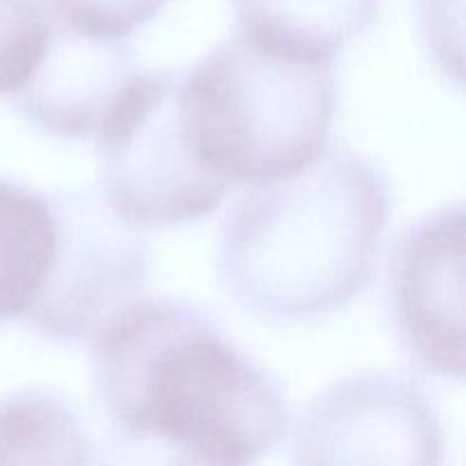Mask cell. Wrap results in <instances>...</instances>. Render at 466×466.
I'll use <instances>...</instances> for the list:
<instances>
[{
    "label": "cell",
    "instance_id": "obj_10",
    "mask_svg": "<svg viewBox=\"0 0 466 466\" xmlns=\"http://www.w3.org/2000/svg\"><path fill=\"white\" fill-rule=\"evenodd\" d=\"M239 35L289 53L332 57L362 35L382 0H230Z\"/></svg>",
    "mask_w": 466,
    "mask_h": 466
},
{
    "label": "cell",
    "instance_id": "obj_13",
    "mask_svg": "<svg viewBox=\"0 0 466 466\" xmlns=\"http://www.w3.org/2000/svg\"><path fill=\"white\" fill-rule=\"evenodd\" d=\"M50 18L94 41L126 44L168 0H41Z\"/></svg>",
    "mask_w": 466,
    "mask_h": 466
},
{
    "label": "cell",
    "instance_id": "obj_6",
    "mask_svg": "<svg viewBox=\"0 0 466 466\" xmlns=\"http://www.w3.org/2000/svg\"><path fill=\"white\" fill-rule=\"evenodd\" d=\"M291 466H444L440 412L399 373L341 378L299 414Z\"/></svg>",
    "mask_w": 466,
    "mask_h": 466
},
{
    "label": "cell",
    "instance_id": "obj_3",
    "mask_svg": "<svg viewBox=\"0 0 466 466\" xmlns=\"http://www.w3.org/2000/svg\"><path fill=\"white\" fill-rule=\"evenodd\" d=\"M182 121L200 162L228 187L291 180L326 155L335 59L237 35L177 71Z\"/></svg>",
    "mask_w": 466,
    "mask_h": 466
},
{
    "label": "cell",
    "instance_id": "obj_9",
    "mask_svg": "<svg viewBox=\"0 0 466 466\" xmlns=\"http://www.w3.org/2000/svg\"><path fill=\"white\" fill-rule=\"evenodd\" d=\"M57 253L50 196L0 177V323L23 321L48 282Z\"/></svg>",
    "mask_w": 466,
    "mask_h": 466
},
{
    "label": "cell",
    "instance_id": "obj_8",
    "mask_svg": "<svg viewBox=\"0 0 466 466\" xmlns=\"http://www.w3.org/2000/svg\"><path fill=\"white\" fill-rule=\"evenodd\" d=\"M137 68L127 44L94 41L53 21L44 59L9 98L30 126L57 139L96 135Z\"/></svg>",
    "mask_w": 466,
    "mask_h": 466
},
{
    "label": "cell",
    "instance_id": "obj_1",
    "mask_svg": "<svg viewBox=\"0 0 466 466\" xmlns=\"http://www.w3.org/2000/svg\"><path fill=\"white\" fill-rule=\"evenodd\" d=\"M107 426L153 437L218 466H253L289 426L282 385L203 308L137 299L91 337Z\"/></svg>",
    "mask_w": 466,
    "mask_h": 466
},
{
    "label": "cell",
    "instance_id": "obj_11",
    "mask_svg": "<svg viewBox=\"0 0 466 466\" xmlns=\"http://www.w3.org/2000/svg\"><path fill=\"white\" fill-rule=\"evenodd\" d=\"M96 446L71 400L48 390L0 399V466H94Z\"/></svg>",
    "mask_w": 466,
    "mask_h": 466
},
{
    "label": "cell",
    "instance_id": "obj_4",
    "mask_svg": "<svg viewBox=\"0 0 466 466\" xmlns=\"http://www.w3.org/2000/svg\"><path fill=\"white\" fill-rule=\"evenodd\" d=\"M96 137L98 196L135 230L200 221L230 189L200 162L187 135L177 71H137Z\"/></svg>",
    "mask_w": 466,
    "mask_h": 466
},
{
    "label": "cell",
    "instance_id": "obj_5",
    "mask_svg": "<svg viewBox=\"0 0 466 466\" xmlns=\"http://www.w3.org/2000/svg\"><path fill=\"white\" fill-rule=\"evenodd\" d=\"M57 253L48 282L23 319L53 341L94 337L112 314L139 299L150 278V248L89 189L50 196Z\"/></svg>",
    "mask_w": 466,
    "mask_h": 466
},
{
    "label": "cell",
    "instance_id": "obj_2",
    "mask_svg": "<svg viewBox=\"0 0 466 466\" xmlns=\"http://www.w3.org/2000/svg\"><path fill=\"white\" fill-rule=\"evenodd\" d=\"M387 214L385 173L353 150L328 148L300 176L232 205L218 235V280L262 319L330 314L371 282Z\"/></svg>",
    "mask_w": 466,
    "mask_h": 466
},
{
    "label": "cell",
    "instance_id": "obj_12",
    "mask_svg": "<svg viewBox=\"0 0 466 466\" xmlns=\"http://www.w3.org/2000/svg\"><path fill=\"white\" fill-rule=\"evenodd\" d=\"M53 18L41 0H0V96H16L48 50Z\"/></svg>",
    "mask_w": 466,
    "mask_h": 466
},
{
    "label": "cell",
    "instance_id": "obj_14",
    "mask_svg": "<svg viewBox=\"0 0 466 466\" xmlns=\"http://www.w3.org/2000/svg\"><path fill=\"white\" fill-rule=\"evenodd\" d=\"M94 466H218L153 437L107 426L94 453Z\"/></svg>",
    "mask_w": 466,
    "mask_h": 466
},
{
    "label": "cell",
    "instance_id": "obj_7",
    "mask_svg": "<svg viewBox=\"0 0 466 466\" xmlns=\"http://www.w3.org/2000/svg\"><path fill=\"white\" fill-rule=\"evenodd\" d=\"M387 314L396 344L414 369L462 380V205L428 214L396 241L387 268Z\"/></svg>",
    "mask_w": 466,
    "mask_h": 466
}]
</instances>
